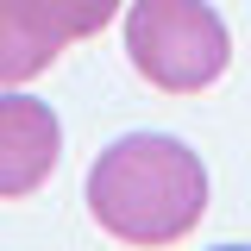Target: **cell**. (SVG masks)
Listing matches in <instances>:
<instances>
[{"label": "cell", "instance_id": "obj_5", "mask_svg": "<svg viewBox=\"0 0 251 251\" xmlns=\"http://www.w3.org/2000/svg\"><path fill=\"white\" fill-rule=\"evenodd\" d=\"M214 251H251V245H214Z\"/></svg>", "mask_w": 251, "mask_h": 251}, {"label": "cell", "instance_id": "obj_4", "mask_svg": "<svg viewBox=\"0 0 251 251\" xmlns=\"http://www.w3.org/2000/svg\"><path fill=\"white\" fill-rule=\"evenodd\" d=\"M63 157V120L31 100V94L6 88L0 94V201H25L50 182Z\"/></svg>", "mask_w": 251, "mask_h": 251}, {"label": "cell", "instance_id": "obj_1", "mask_svg": "<svg viewBox=\"0 0 251 251\" xmlns=\"http://www.w3.org/2000/svg\"><path fill=\"white\" fill-rule=\"evenodd\" d=\"M88 214L120 245H176L207 214V163L170 132H126L88 170Z\"/></svg>", "mask_w": 251, "mask_h": 251}, {"label": "cell", "instance_id": "obj_2", "mask_svg": "<svg viewBox=\"0 0 251 251\" xmlns=\"http://www.w3.org/2000/svg\"><path fill=\"white\" fill-rule=\"evenodd\" d=\"M126 57L163 94H201L232 63V38L207 0H132Z\"/></svg>", "mask_w": 251, "mask_h": 251}, {"label": "cell", "instance_id": "obj_3", "mask_svg": "<svg viewBox=\"0 0 251 251\" xmlns=\"http://www.w3.org/2000/svg\"><path fill=\"white\" fill-rule=\"evenodd\" d=\"M120 0H0V82L19 88L44 75L57 50L113 25Z\"/></svg>", "mask_w": 251, "mask_h": 251}]
</instances>
